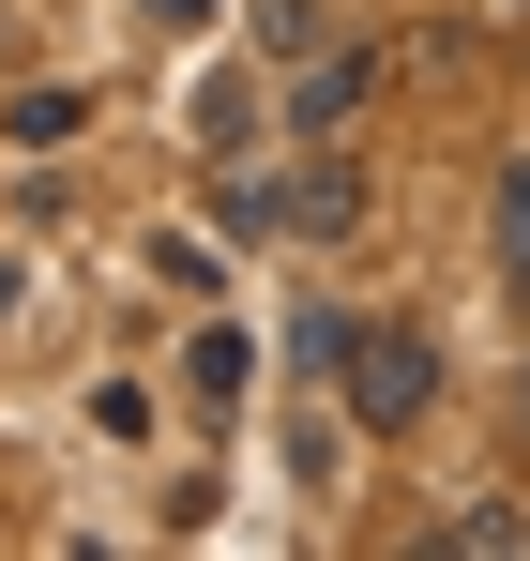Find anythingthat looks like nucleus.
<instances>
[{
	"label": "nucleus",
	"mask_w": 530,
	"mask_h": 561,
	"mask_svg": "<svg viewBox=\"0 0 530 561\" xmlns=\"http://www.w3.org/2000/svg\"><path fill=\"white\" fill-rule=\"evenodd\" d=\"M425 410H440V334H364L349 350V425L394 440V425H425Z\"/></svg>",
	"instance_id": "nucleus-1"
},
{
	"label": "nucleus",
	"mask_w": 530,
	"mask_h": 561,
	"mask_svg": "<svg viewBox=\"0 0 530 561\" xmlns=\"http://www.w3.org/2000/svg\"><path fill=\"white\" fill-rule=\"evenodd\" d=\"M379 92V61L364 46H319V61H288V137H349V106Z\"/></svg>",
	"instance_id": "nucleus-2"
},
{
	"label": "nucleus",
	"mask_w": 530,
	"mask_h": 561,
	"mask_svg": "<svg viewBox=\"0 0 530 561\" xmlns=\"http://www.w3.org/2000/svg\"><path fill=\"white\" fill-rule=\"evenodd\" d=\"M288 228H303V243H349V228H364V168H349V152H319V168L288 183Z\"/></svg>",
	"instance_id": "nucleus-3"
},
{
	"label": "nucleus",
	"mask_w": 530,
	"mask_h": 561,
	"mask_svg": "<svg viewBox=\"0 0 530 561\" xmlns=\"http://www.w3.org/2000/svg\"><path fill=\"white\" fill-rule=\"evenodd\" d=\"M334 46V0H258V61H319Z\"/></svg>",
	"instance_id": "nucleus-4"
},
{
	"label": "nucleus",
	"mask_w": 530,
	"mask_h": 561,
	"mask_svg": "<svg viewBox=\"0 0 530 561\" xmlns=\"http://www.w3.org/2000/svg\"><path fill=\"white\" fill-rule=\"evenodd\" d=\"M500 274L530 288V168H500Z\"/></svg>",
	"instance_id": "nucleus-5"
},
{
	"label": "nucleus",
	"mask_w": 530,
	"mask_h": 561,
	"mask_svg": "<svg viewBox=\"0 0 530 561\" xmlns=\"http://www.w3.org/2000/svg\"><path fill=\"white\" fill-rule=\"evenodd\" d=\"M197 15H212V0H152V31H197Z\"/></svg>",
	"instance_id": "nucleus-6"
},
{
	"label": "nucleus",
	"mask_w": 530,
	"mask_h": 561,
	"mask_svg": "<svg viewBox=\"0 0 530 561\" xmlns=\"http://www.w3.org/2000/svg\"><path fill=\"white\" fill-rule=\"evenodd\" d=\"M516 425H530V379H516Z\"/></svg>",
	"instance_id": "nucleus-7"
}]
</instances>
